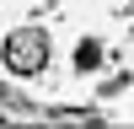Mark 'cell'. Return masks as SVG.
<instances>
[{"label": "cell", "instance_id": "cell-1", "mask_svg": "<svg viewBox=\"0 0 134 129\" xmlns=\"http://www.w3.org/2000/svg\"><path fill=\"white\" fill-rule=\"evenodd\" d=\"M0 124H81V129H97L102 113H91V108H43V102H27L21 92L0 86Z\"/></svg>", "mask_w": 134, "mask_h": 129}, {"label": "cell", "instance_id": "cell-2", "mask_svg": "<svg viewBox=\"0 0 134 129\" xmlns=\"http://www.w3.org/2000/svg\"><path fill=\"white\" fill-rule=\"evenodd\" d=\"M0 54H5V70L11 75H43L48 70V32L43 27H16L5 43H0Z\"/></svg>", "mask_w": 134, "mask_h": 129}, {"label": "cell", "instance_id": "cell-3", "mask_svg": "<svg viewBox=\"0 0 134 129\" xmlns=\"http://www.w3.org/2000/svg\"><path fill=\"white\" fill-rule=\"evenodd\" d=\"M97 59H102V43L86 38V43H81V54H75V64H81V70H97Z\"/></svg>", "mask_w": 134, "mask_h": 129}]
</instances>
